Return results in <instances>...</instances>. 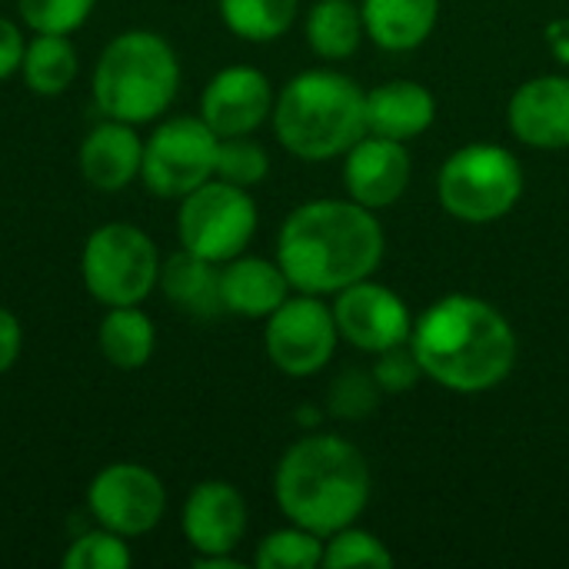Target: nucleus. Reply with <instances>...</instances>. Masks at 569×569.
Wrapping results in <instances>:
<instances>
[{"instance_id":"nucleus-36","label":"nucleus","mask_w":569,"mask_h":569,"mask_svg":"<svg viewBox=\"0 0 569 569\" xmlns=\"http://www.w3.org/2000/svg\"><path fill=\"white\" fill-rule=\"evenodd\" d=\"M297 423H303V427H317L320 423V413H317V407H300V413H297Z\"/></svg>"},{"instance_id":"nucleus-21","label":"nucleus","mask_w":569,"mask_h":569,"mask_svg":"<svg viewBox=\"0 0 569 569\" xmlns=\"http://www.w3.org/2000/svg\"><path fill=\"white\" fill-rule=\"evenodd\" d=\"M160 290L180 313H190V317L223 313L220 263H210L183 247L160 263Z\"/></svg>"},{"instance_id":"nucleus-35","label":"nucleus","mask_w":569,"mask_h":569,"mask_svg":"<svg viewBox=\"0 0 569 569\" xmlns=\"http://www.w3.org/2000/svg\"><path fill=\"white\" fill-rule=\"evenodd\" d=\"M193 567L197 569H240L243 563H240L233 553H227V557H193Z\"/></svg>"},{"instance_id":"nucleus-30","label":"nucleus","mask_w":569,"mask_h":569,"mask_svg":"<svg viewBox=\"0 0 569 569\" xmlns=\"http://www.w3.org/2000/svg\"><path fill=\"white\" fill-rule=\"evenodd\" d=\"M270 173L267 150L247 133V137H223L217 150V177L237 187H257Z\"/></svg>"},{"instance_id":"nucleus-3","label":"nucleus","mask_w":569,"mask_h":569,"mask_svg":"<svg viewBox=\"0 0 569 569\" xmlns=\"http://www.w3.org/2000/svg\"><path fill=\"white\" fill-rule=\"evenodd\" d=\"M370 487L367 457L333 433H303L287 447L273 473L280 513L323 540L357 523L370 503Z\"/></svg>"},{"instance_id":"nucleus-5","label":"nucleus","mask_w":569,"mask_h":569,"mask_svg":"<svg viewBox=\"0 0 569 569\" xmlns=\"http://www.w3.org/2000/svg\"><path fill=\"white\" fill-rule=\"evenodd\" d=\"M93 103L103 117L150 123L170 110L180 90V60L157 30H123L97 57L90 73Z\"/></svg>"},{"instance_id":"nucleus-27","label":"nucleus","mask_w":569,"mask_h":569,"mask_svg":"<svg viewBox=\"0 0 569 569\" xmlns=\"http://www.w3.org/2000/svg\"><path fill=\"white\" fill-rule=\"evenodd\" d=\"M397 563L390 547L370 533V530H360L357 523L337 530L327 537L323 543V567L327 569H347V567H373V569H390Z\"/></svg>"},{"instance_id":"nucleus-17","label":"nucleus","mask_w":569,"mask_h":569,"mask_svg":"<svg viewBox=\"0 0 569 569\" xmlns=\"http://www.w3.org/2000/svg\"><path fill=\"white\" fill-rule=\"evenodd\" d=\"M77 163L83 180L100 190V193H117L123 187H130L133 180H140V167H143V140L137 137L133 123L123 120H103L97 123L80 150H77Z\"/></svg>"},{"instance_id":"nucleus-28","label":"nucleus","mask_w":569,"mask_h":569,"mask_svg":"<svg viewBox=\"0 0 569 569\" xmlns=\"http://www.w3.org/2000/svg\"><path fill=\"white\" fill-rule=\"evenodd\" d=\"M380 383L370 370H347L327 390V413L337 420H367L380 407Z\"/></svg>"},{"instance_id":"nucleus-8","label":"nucleus","mask_w":569,"mask_h":569,"mask_svg":"<svg viewBox=\"0 0 569 569\" xmlns=\"http://www.w3.org/2000/svg\"><path fill=\"white\" fill-rule=\"evenodd\" d=\"M257 223H260V213H257L250 190L227 183L220 177L187 193L177 210L180 247L210 263H227L240 257L250 247Z\"/></svg>"},{"instance_id":"nucleus-18","label":"nucleus","mask_w":569,"mask_h":569,"mask_svg":"<svg viewBox=\"0 0 569 569\" xmlns=\"http://www.w3.org/2000/svg\"><path fill=\"white\" fill-rule=\"evenodd\" d=\"M290 280L277 260L267 257H233L220 263V300L223 313H237L247 320H267L287 297Z\"/></svg>"},{"instance_id":"nucleus-10","label":"nucleus","mask_w":569,"mask_h":569,"mask_svg":"<svg viewBox=\"0 0 569 569\" xmlns=\"http://www.w3.org/2000/svg\"><path fill=\"white\" fill-rule=\"evenodd\" d=\"M340 343V330L333 320V307L317 293L287 297L263 327V350L270 363L287 377H313L320 373Z\"/></svg>"},{"instance_id":"nucleus-15","label":"nucleus","mask_w":569,"mask_h":569,"mask_svg":"<svg viewBox=\"0 0 569 569\" xmlns=\"http://www.w3.org/2000/svg\"><path fill=\"white\" fill-rule=\"evenodd\" d=\"M413 177V160L403 140H390L380 133H363L343 153V187L347 197L367 210L393 207Z\"/></svg>"},{"instance_id":"nucleus-14","label":"nucleus","mask_w":569,"mask_h":569,"mask_svg":"<svg viewBox=\"0 0 569 569\" xmlns=\"http://www.w3.org/2000/svg\"><path fill=\"white\" fill-rule=\"evenodd\" d=\"M250 510L243 493L227 480H203L197 483L180 513V530L197 557H227L247 537Z\"/></svg>"},{"instance_id":"nucleus-25","label":"nucleus","mask_w":569,"mask_h":569,"mask_svg":"<svg viewBox=\"0 0 569 569\" xmlns=\"http://www.w3.org/2000/svg\"><path fill=\"white\" fill-rule=\"evenodd\" d=\"M223 27L250 43L280 40L300 10V0H217Z\"/></svg>"},{"instance_id":"nucleus-32","label":"nucleus","mask_w":569,"mask_h":569,"mask_svg":"<svg viewBox=\"0 0 569 569\" xmlns=\"http://www.w3.org/2000/svg\"><path fill=\"white\" fill-rule=\"evenodd\" d=\"M370 373H373V380L380 383L383 397L410 393V390L427 377L410 343H400V347H390V350L377 353V360H373Z\"/></svg>"},{"instance_id":"nucleus-24","label":"nucleus","mask_w":569,"mask_h":569,"mask_svg":"<svg viewBox=\"0 0 569 569\" xmlns=\"http://www.w3.org/2000/svg\"><path fill=\"white\" fill-rule=\"evenodd\" d=\"M20 73L37 97H60L80 73V53L67 33H33L23 50Z\"/></svg>"},{"instance_id":"nucleus-26","label":"nucleus","mask_w":569,"mask_h":569,"mask_svg":"<svg viewBox=\"0 0 569 569\" xmlns=\"http://www.w3.org/2000/svg\"><path fill=\"white\" fill-rule=\"evenodd\" d=\"M323 537L303 530L297 523L267 533L257 543L253 567L257 569H317L323 567Z\"/></svg>"},{"instance_id":"nucleus-1","label":"nucleus","mask_w":569,"mask_h":569,"mask_svg":"<svg viewBox=\"0 0 569 569\" xmlns=\"http://www.w3.org/2000/svg\"><path fill=\"white\" fill-rule=\"evenodd\" d=\"M387 237L377 210L357 200H310L287 213L277 233V263L297 293L333 297L383 263Z\"/></svg>"},{"instance_id":"nucleus-12","label":"nucleus","mask_w":569,"mask_h":569,"mask_svg":"<svg viewBox=\"0 0 569 569\" xmlns=\"http://www.w3.org/2000/svg\"><path fill=\"white\" fill-rule=\"evenodd\" d=\"M333 320L340 330V340L363 353H383L390 347L410 343L413 333V317L403 303L400 293L377 280H357L333 293Z\"/></svg>"},{"instance_id":"nucleus-6","label":"nucleus","mask_w":569,"mask_h":569,"mask_svg":"<svg viewBox=\"0 0 569 569\" xmlns=\"http://www.w3.org/2000/svg\"><path fill=\"white\" fill-rule=\"evenodd\" d=\"M437 197L463 223L503 220L523 197V167L500 143H467L440 167Z\"/></svg>"},{"instance_id":"nucleus-13","label":"nucleus","mask_w":569,"mask_h":569,"mask_svg":"<svg viewBox=\"0 0 569 569\" xmlns=\"http://www.w3.org/2000/svg\"><path fill=\"white\" fill-rule=\"evenodd\" d=\"M273 100H277V93L263 70L233 63V67L217 70L207 80V87L200 93V117L220 140L247 137L270 120Z\"/></svg>"},{"instance_id":"nucleus-22","label":"nucleus","mask_w":569,"mask_h":569,"mask_svg":"<svg viewBox=\"0 0 569 569\" xmlns=\"http://www.w3.org/2000/svg\"><path fill=\"white\" fill-rule=\"evenodd\" d=\"M97 347L117 370H140L150 363L157 347L153 320L140 307H107L97 327Z\"/></svg>"},{"instance_id":"nucleus-11","label":"nucleus","mask_w":569,"mask_h":569,"mask_svg":"<svg viewBox=\"0 0 569 569\" xmlns=\"http://www.w3.org/2000/svg\"><path fill=\"white\" fill-rule=\"evenodd\" d=\"M87 510L97 527L127 540L147 537L167 513V487L143 463H110L87 487Z\"/></svg>"},{"instance_id":"nucleus-9","label":"nucleus","mask_w":569,"mask_h":569,"mask_svg":"<svg viewBox=\"0 0 569 569\" xmlns=\"http://www.w3.org/2000/svg\"><path fill=\"white\" fill-rule=\"evenodd\" d=\"M220 137L203 123V117H167L143 140L140 180L153 197L183 200L197 187L217 177Z\"/></svg>"},{"instance_id":"nucleus-2","label":"nucleus","mask_w":569,"mask_h":569,"mask_svg":"<svg viewBox=\"0 0 569 569\" xmlns=\"http://www.w3.org/2000/svg\"><path fill=\"white\" fill-rule=\"evenodd\" d=\"M423 373L450 393H487L517 367V330L483 297L450 293L433 300L410 333Z\"/></svg>"},{"instance_id":"nucleus-4","label":"nucleus","mask_w":569,"mask_h":569,"mask_svg":"<svg viewBox=\"0 0 569 569\" xmlns=\"http://www.w3.org/2000/svg\"><path fill=\"white\" fill-rule=\"evenodd\" d=\"M367 90L337 70H303L273 100V133L300 160L343 157L367 133Z\"/></svg>"},{"instance_id":"nucleus-29","label":"nucleus","mask_w":569,"mask_h":569,"mask_svg":"<svg viewBox=\"0 0 569 569\" xmlns=\"http://www.w3.org/2000/svg\"><path fill=\"white\" fill-rule=\"evenodd\" d=\"M130 563L133 553L127 547V537L103 527L80 533L63 553V569H127Z\"/></svg>"},{"instance_id":"nucleus-23","label":"nucleus","mask_w":569,"mask_h":569,"mask_svg":"<svg viewBox=\"0 0 569 569\" xmlns=\"http://www.w3.org/2000/svg\"><path fill=\"white\" fill-rule=\"evenodd\" d=\"M303 33L320 60H347L360 50L367 27L353 0H317L307 13Z\"/></svg>"},{"instance_id":"nucleus-19","label":"nucleus","mask_w":569,"mask_h":569,"mask_svg":"<svg viewBox=\"0 0 569 569\" xmlns=\"http://www.w3.org/2000/svg\"><path fill=\"white\" fill-rule=\"evenodd\" d=\"M367 133H380L390 140H413L427 133L437 120L433 93L417 80H387L367 90Z\"/></svg>"},{"instance_id":"nucleus-16","label":"nucleus","mask_w":569,"mask_h":569,"mask_svg":"<svg viewBox=\"0 0 569 569\" xmlns=\"http://www.w3.org/2000/svg\"><path fill=\"white\" fill-rule=\"evenodd\" d=\"M510 133L533 150L569 147V77L543 73L520 83L507 103Z\"/></svg>"},{"instance_id":"nucleus-33","label":"nucleus","mask_w":569,"mask_h":569,"mask_svg":"<svg viewBox=\"0 0 569 569\" xmlns=\"http://www.w3.org/2000/svg\"><path fill=\"white\" fill-rule=\"evenodd\" d=\"M23 30L10 20V17H0V80L13 77L23 63Z\"/></svg>"},{"instance_id":"nucleus-31","label":"nucleus","mask_w":569,"mask_h":569,"mask_svg":"<svg viewBox=\"0 0 569 569\" xmlns=\"http://www.w3.org/2000/svg\"><path fill=\"white\" fill-rule=\"evenodd\" d=\"M93 7L97 0H17V13L33 33H67V37L90 20Z\"/></svg>"},{"instance_id":"nucleus-20","label":"nucleus","mask_w":569,"mask_h":569,"mask_svg":"<svg viewBox=\"0 0 569 569\" xmlns=\"http://www.w3.org/2000/svg\"><path fill=\"white\" fill-rule=\"evenodd\" d=\"M367 37L390 53L417 50L430 40L440 20V0H363Z\"/></svg>"},{"instance_id":"nucleus-34","label":"nucleus","mask_w":569,"mask_h":569,"mask_svg":"<svg viewBox=\"0 0 569 569\" xmlns=\"http://www.w3.org/2000/svg\"><path fill=\"white\" fill-rule=\"evenodd\" d=\"M20 350H23V327L17 313L0 307V377L20 360Z\"/></svg>"},{"instance_id":"nucleus-7","label":"nucleus","mask_w":569,"mask_h":569,"mask_svg":"<svg viewBox=\"0 0 569 569\" xmlns=\"http://www.w3.org/2000/svg\"><path fill=\"white\" fill-rule=\"evenodd\" d=\"M160 253L150 233L113 220L97 227L80 253L87 293L103 307H140L160 287Z\"/></svg>"}]
</instances>
